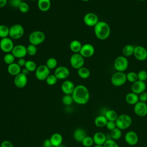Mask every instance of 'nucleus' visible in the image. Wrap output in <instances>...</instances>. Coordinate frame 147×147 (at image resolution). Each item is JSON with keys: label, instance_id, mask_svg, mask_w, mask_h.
I'll use <instances>...</instances> for the list:
<instances>
[{"label": "nucleus", "instance_id": "obj_1", "mask_svg": "<svg viewBox=\"0 0 147 147\" xmlns=\"http://www.w3.org/2000/svg\"><path fill=\"white\" fill-rule=\"evenodd\" d=\"M72 96L74 102L78 105H85L90 99V92L88 88L84 85L79 84L75 86Z\"/></svg>", "mask_w": 147, "mask_h": 147}, {"label": "nucleus", "instance_id": "obj_2", "mask_svg": "<svg viewBox=\"0 0 147 147\" xmlns=\"http://www.w3.org/2000/svg\"><path fill=\"white\" fill-rule=\"evenodd\" d=\"M111 30L109 25L103 21H99L94 26L95 36L100 40L107 39L110 34Z\"/></svg>", "mask_w": 147, "mask_h": 147}, {"label": "nucleus", "instance_id": "obj_3", "mask_svg": "<svg viewBox=\"0 0 147 147\" xmlns=\"http://www.w3.org/2000/svg\"><path fill=\"white\" fill-rule=\"evenodd\" d=\"M117 127L119 129L125 130L129 128L132 123V119L131 117L127 114H123L118 115L115 121Z\"/></svg>", "mask_w": 147, "mask_h": 147}, {"label": "nucleus", "instance_id": "obj_4", "mask_svg": "<svg viewBox=\"0 0 147 147\" xmlns=\"http://www.w3.org/2000/svg\"><path fill=\"white\" fill-rule=\"evenodd\" d=\"M30 44L34 45H38L42 44L45 40V35L40 30H34L30 33L28 37Z\"/></svg>", "mask_w": 147, "mask_h": 147}, {"label": "nucleus", "instance_id": "obj_5", "mask_svg": "<svg viewBox=\"0 0 147 147\" xmlns=\"http://www.w3.org/2000/svg\"><path fill=\"white\" fill-rule=\"evenodd\" d=\"M24 34V28L21 24H16L9 28V37L13 40L21 38Z\"/></svg>", "mask_w": 147, "mask_h": 147}, {"label": "nucleus", "instance_id": "obj_6", "mask_svg": "<svg viewBox=\"0 0 147 147\" xmlns=\"http://www.w3.org/2000/svg\"><path fill=\"white\" fill-rule=\"evenodd\" d=\"M129 65V61L124 56H118L114 60V67L117 71L124 72Z\"/></svg>", "mask_w": 147, "mask_h": 147}, {"label": "nucleus", "instance_id": "obj_7", "mask_svg": "<svg viewBox=\"0 0 147 147\" xmlns=\"http://www.w3.org/2000/svg\"><path fill=\"white\" fill-rule=\"evenodd\" d=\"M126 81V74L124 72L117 71L113 74L111 78V82L115 87H119L123 85Z\"/></svg>", "mask_w": 147, "mask_h": 147}, {"label": "nucleus", "instance_id": "obj_8", "mask_svg": "<svg viewBox=\"0 0 147 147\" xmlns=\"http://www.w3.org/2000/svg\"><path fill=\"white\" fill-rule=\"evenodd\" d=\"M69 62L73 68L78 69L83 67L84 64V58L79 53H74L71 56Z\"/></svg>", "mask_w": 147, "mask_h": 147}, {"label": "nucleus", "instance_id": "obj_9", "mask_svg": "<svg viewBox=\"0 0 147 147\" xmlns=\"http://www.w3.org/2000/svg\"><path fill=\"white\" fill-rule=\"evenodd\" d=\"M50 75V69L46 65H40L38 66L35 71L36 78L38 80H45Z\"/></svg>", "mask_w": 147, "mask_h": 147}, {"label": "nucleus", "instance_id": "obj_10", "mask_svg": "<svg viewBox=\"0 0 147 147\" xmlns=\"http://www.w3.org/2000/svg\"><path fill=\"white\" fill-rule=\"evenodd\" d=\"M14 47L13 41L10 37L1 38L0 40V49L6 53L11 52Z\"/></svg>", "mask_w": 147, "mask_h": 147}, {"label": "nucleus", "instance_id": "obj_11", "mask_svg": "<svg viewBox=\"0 0 147 147\" xmlns=\"http://www.w3.org/2000/svg\"><path fill=\"white\" fill-rule=\"evenodd\" d=\"M134 112L138 117H145L147 115L146 103L138 101L136 105H134Z\"/></svg>", "mask_w": 147, "mask_h": 147}, {"label": "nucleus", "instance_id": "obj_12", "mask_svg": "<svg viewBox=\"0 0 147 147\" xmlns=\"http://www.w3.org/2000/svg\"><path fill=\"white\" fill-rule=\"evenodd\" d=\"M99 21L98 16L94 13H88L83 17V22L88 26L94 27Z\"/></svg>", "mask_w": 147, "mask_h": 147}, {"label": "nucleus", "instance_id": "obj_13", "mask_svg": "<svg viewBox=\"0 0 147 147\" xmlns=\"http://www.w3.org/2000/svg\"><path fill=\"white\" fill-rule=\"evenodd\" d=\"M95 53V48L94 46L89 43L82 45L79 53L84 58H88L91 57Z\"/></svg>", "mask_w": 147, "mask_h": 147}, {"label": "nucleus", "instance_id": "obj_14", "mask_svg": "<svg viewBox=\"0 0 147 147\" xmlns=\"http://www.w3.org/2000/svg\"><path fill=\"white\" fill-rule=\"evenodd\" d=\"M28 83L27 75L22 72L17 75L14 78V84L15 86L18 88H22L26 86Z\"/></svg>", "mask_w": 147, "mask_h": 147}, {"label": "nucleus", "instance_id": "obj_15", "mask_svg": "<svg viewBox=\"0 0 147 147\" xmlns=\"http://www.w3.org/2000/svg\"><path fill=\"white\" fill-rule=\"evenodd\" d=\"M54 75L58 80L65 79L69 75V70L65 66H59L55 69Z\"/></svg>", "mask_w": 147, "mask_h": 147}, {"label": "nucleus", "instance_id": "obj_16", "mask_svg": "<svg viewBox=\"0 0 147 147\" xmlns=\"http://www.w3.org/2000/svg\"><path fill=\"white\" fill-rule=\"evenodd\" d=\"M135 58L140 61H144L147 59V50L142 46L134 47L133 53Z\"/></svg>", "mask_w": 147, "mask_h": 147}, {"label": "nucleus", "instance_id": "obj_17", "mask_svg": "<svg viewBox=\"0 0 147 147\" xmlns=\"http://www.w3.org/2000/svg\"><path fill=\"white\" fill-rule=\"evenodd\" d=\"M11 53L16 58H24V57L27 55L26 47L21 44L15 45L11 51Z\"/></svg>", "mask_w": 147, "mask_h": 147}, {"label": "nucleus", "instance_id": "obj_18", "mask_svg": "<svg viewBox=\"0 0 147 147\" xmlns=\"http://www.w3.org/2000/svg\"><path fill=\"white\" fill-rule=\"evenodd\" d=\"M125 140L128 145L134 146L138 142V134L134 131H129L125 135Z\"/></svg>", "mask_w": 147, "mask_h": 147}, {"label": "nucleus", "instance_id": "obj_19", "mask_svg": "<svg viewBox=\"0 0 147 147\" xmlns=\"http://www.w3.org/2000/svg\"><path fill=\"white\" fill-rule=\"evenodd\" d=\"M146 87V86L145 82L138 80L136 82L132 83L131 86V92L137 95H139L145 91Z\"/></svg>", "mask_w": 147, "mask_h": 147}, {"label": "nucleus", "instance_id": "obj_20", "mask_svg": "<svg viewBox=\"0 0 147 147\" xmlns=\"http://www.w3.org/2000/svg\"><path fill=\"white\" fill-rule=\"evenodd\" d=\"M75 88L74 83L69 80H64L61 85V90L65 95H72Z\"/></svg>", "mask_w": 147, "mask_h": 147}, {"label": "nucleus", "instance_id": "obj_21", "mask_svg": "<svg viewBox=\"0 0 147 147\" xmlns=\"http://www.w3.org/2000/svg\"><path fill=\"white\" fill-rule=\"evenodd\" d=\"M92 138L94 144L97 145H103L107 140L106 135L101 131L96 132Z\"/></svg>", "mask_w": 147, "mask_h": 147}, {"label": "nucleus", "instance_id": "obj_22", "mask_svg": "<svg viewBox=\"0 0 147 147\" xmlns=\"http://www.w3.org/2000/svg\"><path fill=\"white\" fill-rule=\"evenodd\" d=\"M86 131L83 128H77L74 131L73 136L74 138L77 142H81L82 140L87 136Z\"/></svg>", "mask_w": 147, "mask_h": 147}, {"label": "nucleus", "instance_id": "obj_23", "mask_svg": "<svg viewBox=\"0 0 147 147\" xmlns=\"http://www.w3.org/2000/svg\"><path fill=\"white\" fill-rule=\"evenodd\" d=\"M7 70L8 73L12 76H16L21 72V67L17 63H13L10 65H8Z\"/></svg>", "mask_w": 147, "mask_h": 147}, {"label": "nucleus", "instance_id": "obj_24", "mask_svg": "<svg viewBox=\"0 0 147 147\" xmlns=\"http://www.w3.org/2000/svg\"><path fill=\"white\" fill-rule=\"evenodd\" d=\"M49 140L53 146L55 147L62 144L63 138L60 133H55L51 136Z\"/></svg>", "mask_w": 147, "mask_h": 147}, {"label": "nucleus", "instance_id": "obj_25", "mask_svg": "<svg viewBox=\"0 0 147 147\" xmlns=\"http://www.w3.org/2000/svg\"><path fill=\"white\" fill-rule=\"evenodd\" d=\"M37 6L41 11H48L51 6V0H37Z\"/></svg>", "mask_w": 147, "mask_h": 147}, {"label": "nucleus", "instance_id": "obj_26", "mask_svg": "<svg viewBox=\"0 0 147 147\" xmlns=\"http://www.w3.org/2000/svg\"><path fill=\"white\" fill-rule=\"evenodd\" d=\"M125 100L128 104L130 105H134L139 101L138 95L133 92H129L126 94L125 96Z\"/></svg>", "mask_w": 147, "mask_h": 147}, {"label": "nucleus", "instance_id": "obj_27", "mask_svg": "<svg viewBox=\"0 0 147 147\" xmlns=\"http://www.w3.org/2000/svg\"><path fill=\"white\" fill-rule=\"evenodd\" d=\"M108 121L104 115H99L94 119V124L96 127H103L106 126Z\"/></svg>", "mask_w": 147, "mask_h": 147}, {"label": "nucleus", "instance_id": "obj_28", "mask_svg": "<svg viewBox=\"0 0 147 147\" xmlns=\"http://www.w3.org/2000/svg\"><path fill=\"white\" fill-rule=\"evenodd\" d=\"M82 47V43L77 40H72L69 44L70 50L74 53H79Z\"/></svg>", "mask_w": 147, "mask_h": 147}, {"label": "nucleus", "instance_id": "obj_29", "mask_svg": "<svg viewBox=\"0 0 147 147\" xmlns=\"http://www.w3.org/2000/svg\"><path fill=\"white\" fill-rule=\"evenodd\" d=\"M104 115L106 117L108 121H115L118 115L117 113L114 110H107L105 111Z\"/></svg>", "mask_w": 147, "mask_h": 147}, {"label": "nucleus", "instance_id": "obj_30", "mask_svg": "<svg viewBox=\"0 0 147 147\" xmlns=\"http://www.w3.org/2000/svg\"><path fill=\"white\" fill-rule=\"evenodd\" d=\"M78 75L80 78L86 79L90 77V71L88 68L83 66L78 69Z\"/></svg>", "mask_w": 147, "mask_h": 147}, {"label": "nucleus", "instance_id": "obj_31", "mask_svg": "<svg viewBox=\"0 0 147 147\" xmlns=\"http://www.w3.org/2000/svg\"><path fill=\"white\" fill-rule=\"evenodd\" d=\"M134 51V47H133L132 45L127 44L123 47L122 50V52L123 54V56L125 57H129L133 55Z\"/></svg>", "mask_w": 147, "mask_h": 147}, {"label": "nucleus", "instance_id": "obj_32", "mask_svg": "<svg viewBox=\"0 0 147 147\" xmlns=\"http://www.w3.org/2000/svg\"><path fill=\"white\" fill-rule=\"evenodd\" d=\"M122 136V131L117 127L110 131V137L111 139L116 141L121 138Z\"/></svg>", "mask_w": 147, "mask_h": 147}, {"label": "nucleus", "instance_id": "obj_33", "mask_svg": "<svg viewBox=\"0 0 147 147\" xmlns=\"http://www.w3.org/2000/svg\"><path fill=\"white\" fill-rule=\"evenodd\" d=\"M37 66L36 63L33 60H26L24 68L27 69L30 72L36 71Z\"/></svg>", "mask_w": 147, "mask_h": 147}, {"label": "nucleus", "instance_id": "obj_34", "mask_svg": "<svg viewBox=\"0 0 147 147\" xmlns=\"http://www.w3.org/2000/svg\"><path fill=\"white\" fill-rule=\"evenodd\" d=\"M9 36V28L5 25H0V38H3Z\"/></svg>", "mask_w": 147, "mask_h": 147}, {"label": "nucleus", "instance_id": "obj_35", "mask_svg": "<svg viewBox=\"0 0 147 147\" xmlns=\"http://www.w3.org/2000/svg\"><path fill=\"white\" fill-rule=\"evenodd\" d=\"M45 65L49 69H56L57 65V61L54 57H50L47 60Z\"/></svg>", "mask_w": 147, "mask_h": 147}, {"label": "nucleus", "instance_id": "obj_36", "mask_svg": "<svg viewBox=\"0 0 147 147\" xmlns=\"http://www.w3.org/2000/svg\"><path fill=\"white\" fill-rule=\"evenodd\" d=\"M15 59H16V57L11 53V52L7 53L3 56V61L5 62V64H6L7 65H10V64L14 63Z\"/></svg>", "mask_w": 147, "mask_h": 147}, {"label": "nucleus", "instance_id": "obj_37", "mask_svg": "<svg viewBox=\"0 0 147 147\" xmlns=\"http://www.w3.org/2000/svg\"><path fill=\"white\" fill-rule=\"evenodd\" d=\"M74 102L73 98L72 96V95H65L63 96L62 98V103L67 106H71Z\"/></svg>", "mask_w": 147, "mask_h": 147}, {"label": "nucleus", "instance_id": "obj_38", "mask_svg": "<svg viewBox=\"0 0 147 147\" xmlns=\"http://www.w3.org/2000/svg\"><path fill=\"white\" fill-rule=\"evenodd\" d=\"M84 147H91L94 144L93 138L91 136H87L81 142Z\"/></svg>", "mask_w": 147, "mask_h": 147}, {"label": "nucleus", "instance_id": "obj_39", "mask_svg": "<svg viewBox=\"0 0 147 147\" xmlns=\"http://www.w3.org/2000/svg\"><path fill=\"white\" fill-rule=\"evenodd\" d=\"M126 79H127V81L133 83L136 82L137 80H138L137 74L133 71L129 72L126 74Z\"/></svg>", "mask_w": 147, "mask_h": 147}, {"label": "nucleus", "instance_id": "obj_40", "mask_svg": "<svg viewBox=\"0 0 147 147\" xmlns=\"http://www.w3.org/2000/svg\"><path fill=\"white\" fill-rule=\"evenodd\" d=\"M57 78L54 74H50L45 80L46 83L49 86H53L56 84L57 82Z\"/></svg>", "mask_w": 147, "mask_h": 147}, {"label": "nucleus", "instance_id": "obj_41", "mask_svg": "<svg viewBox=\"0 0 147 147\" xmlns=\"http://www.w3.org/2000/svg\"><path fill=\"white\" fill-rule=\"evenodd\" d=\"M26 52H27V55L29 56L35 55L37 52V49L36 46L30 44L26 47Z\"/></svg>", "mask_w": 147, "mask_h": 147}, {"label": "nucleus", "instance_id": "obj_42", "mask_svg": "<svg viewBox=\"0 0 147 147\" xmlns=\"http://www.w3.org/2000/svg\"><path fill=\"white\" fill-rule=\"evenodd\" d=\"M103 147H119L116 141L113 139H107L104 144Z\"/></svg>", "mask_w": 147, "mask_h": 147}, {"label": "nucleus", "instance_id": "obj_43", "mask_svg": "<svg viewBox=\"0 0 147 147\" xmlns=\"http://www.w3.org/2000/svg\"><path fill=\"white\" fill-rule=\"evenodd\" d=\"M18 9L21 13H26L29 10V6L27 3L22 1L18 7Z\"/></svg>", "mask_w": 147, "mask_h": 147}, {"label": "nucleus", "instance_id": "obj_44", "mask_svg": "<svg viewBox=\"0 0 147 147\" xmlns=\"http://www.w3.org/2000/svg\"><path fill=\"white\" fill-rule=\"evenodd\" d=\"M138 80L145 82L147 79V72L145 70H141L137 73Z\"/></svg>", "mask_w": 147, "mask_h": 147}, {"label": "nucleus", "instance_id": "obj_45", "mask_svg": "<svg viewBox=\"0 0 147 147\" xmlns=\"http://www.w3.org/2000/svg\"><path fill=\"white\" fill-rule=\"evenodd\" d=\"M22 0H10L9 2V5L13 8H18L19 7L20 4L22 2Z\"/></svg>", "mask_w": 147, "mask_h": 147}, {"label": "nucleus", "instance_id": "obj_46", "mask_svg": "<svg viewBox=\"0 0 147 147\" xmlns=\"http://www.w3.org/2000/svg\"><path fill=\"white\" fill-rule=\"evenodd\" d=\"M106 127L108 130H109L110 131H111L112 130L117 127L115 121H108Z\"/></svg>", "mask_w": 147, "mask_h": 147}, {"label": "nucleus", "instance_id": "obj_47", "mask_svg": "<svg viewBox=\"0 0 147 147\" xmlns=\"http://www.w3.org/2000/svg\"><path fill=\"white\" fill-rule=\"evenodd\" d=\"M138 98L139 101L142 102H147V92L144 91L140 94L138 95Z\"/></svg>", "mask_w": 147, "mask_h": 147}, {"label": "nucleus", "instance_id": "obj_48", "mask_svg": "<svg viewBox=\"0 0 147 147\" xmlns=\"http://www.w3.org/2000/svg\"><path fill=\"white\" fill-rule=\"evenodd\" d=\"M0 147H13V145L11 141L9 140H4L1 142Z\"/></svg>", "mask_w": 147, "mask_h": 147}, {"label": "nucleus", "instance_id": "obj_49", "mask_svg": "<svg viewBox=\"0 0 147 147\" xmlns=\"http://www.w3.org/2000/svg\"><path fill=\"white\" fill-rule=\"evenodd\" d=\"M42 146L43 147H54L53 145L52 144L49 138L46 139L44 141L43 144H42Z\"/></svg>", "mask_w": 147, "mask_h": 147}, {"label": "nucleus", "instance_id": "obj_50", "mask_svg": "<svg viewBox=\"0 0 147 147\" xmlns=\"http://www.w3.org/2000/svg\"><path fill=\"white\" fill-rule=\"evenodd\" d=\"M26 60H25V59L24 58H20V59H18V61H17V64L21 67H24L25 65Z\"/></svg>", "mask_w": 147, "mask_h": 147}, {"label": "nucleus", "instance_id": "obj_51", "mask_svg": "<svg viewBox=\"0 0 147 147\" xmlns=\"http://www.w3.org/2000/svg\"><path fill=\"white\" fill-rule=\"evenodd\" d=\"M7 3V0H0V8L5 7Z\"/></svg>", "mask_w": 147, "mask_h": 147}, {"label": "nucleus", "instance_id": "obj_52", "mask_svg": "<svg viewBox=\"0 0 147 147\" xmlns=\"http://www.w3.org/2000/svg\"><path fill=\"white\" fill-rule=\"evenodd\" d=\"M21 72H22V74H24L27 75L30 72H29L27 69H26L25 68H24V69H22L21 70Z\"/></svg>", "mask_w": 147, "mask_h": 147}, {"label": "nucleus", "instance_id": "obj_53", "mask_svg": "<svg viewBox=\"0 0 147 147\" xmlns=\"http://www.w3.org/2000/svg\"><path fill=\"white\" fill-rule=\"evenodd\" d=\"M93 147H103V145H95Z\"/></svg>", "mask_w": 147, "mask_h": 147}, {"label": "nucleus", "instance_id": "obj_54", "mask_svg": "<svg viewBox=\"0 0 147 147\" xmlns=\"http://www.w3.org/2000/svg\"><path fill=\"white\" fill-rule=\"evenodd\" d=\"M55 147H65L63 145H59V146H55Z\"/></svg>", "mask_w": 147, "mask_h": 147}, {"label": "nucleus", "instance_id": "obj_55", "mask_svg": "<svg viewBox=\"0 0 147 147\" xmlns=\"http://www.w3.org/2000/svg\"><path fill=\"white\" fill-rule=\"evenodd\" d=\"M81 1H83V2H88V1H89L90 0H81Z\"/></svg>", "mask_w": 147, "mask_h": 147}, {"label": "nucleus", "instance_id": "obj_56", "mask_svg": "<svg viewBox=\"0 0 147 147\" xmlns=\"http://www.w3.org/2000/svg\"><path fill=\"white\" fill-rule=\"evenodd\" d=\"M30 1H37V0H30Z\"/></svg>", "mask_w": 147, "mask_h": 147}, {"label": "nucleus", "instance_id": "obj_57", "mask_svg": "<svg viewBox=\"0 0 147 147\" xmlns=\"http://www.w3.org/2000/svg\"><path fill=\"white\" fill-rule=\"evenodd\" d=\"M139 1H145V0H139Z\"/></svg>", "mask_w": 147, "mask_h": 147}]
</instances>
